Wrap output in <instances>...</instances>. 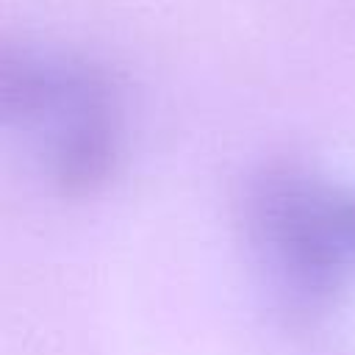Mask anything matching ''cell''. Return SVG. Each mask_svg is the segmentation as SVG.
Listing matches in <instances>:
<instances>
[{"label": "cell", "mask_w": 355, "mask_h": 355, "mask_svg": "<svg viewBox=\"0 0 355 355\" xmlns=\"http://www.w3.org/2000/svg\"><path fill=\"white\" fill-rule=\"evenodd\" d=\"M3 116L44 133L53 180L69 191L100 186L116 158L114 94L100 69L86 61L39 53H3Z\"/></svg>", "instance_id": "cell-1"}, {"label": "cell", "mask_w": 355, "mask_h": 355, "mask_svg": "<svg viewBox=\"0 0 355 355\" xmlns=\"http://www.w3.org/2000/svg\"><path fill=\"white\" fill-rule=\"evenodd\" d=\"M252 222L269 252L311 283L355 272V191L311 175H272L252 197Z\"/></svg>", "instance_id": "cell-2"}]
</instances>
